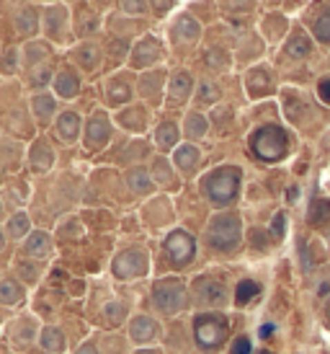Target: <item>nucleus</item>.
I'll return each instance as SVG.
<instances>
[{
    "label": "nucleus",
    "instance_id": "nucleus-24",
    "mask_svg": "<svg viewBox=\"0 0 330 354\" xmlns=\"http://www.w3.org/2000/svg\"><path fill=\"white\" fill-rule=\"evenodd\" d=\"M117 122L124 129H129V132H137V135H139V132H145V129H147L150 111H147V106H124L117 114Z\"/></svg>",
    "mask_w": 330,
    "mask_h": 354
},
{
    "label": "nucleus",
    "instance_id": "nucleus-8",
    "mask_svg": "<svg viewBox=\"0 0 330 354\" xmlns=\"http://www.w3.org/2000/svg\"><path fill=\"white\" fill-rule=\"evenodd\" d=\"M70 26H72L70 10L65 8V6H59V3H52V6L44 10V16H41L44 37H47L49 41H55V44H65V41H68Z\"/></svg>",
    "mask_w": 330,
    "mask_h": 354
},
{
    "label": "nucleus",
    "instance_id": "nucleus-1",
    "mask_svg": "<svg viewBox=\"0 0 330 354\" xmlns=\"http://www.w3.org/2000/svg\"><path fill=\"white\" fill-rule=\"evenodd\" d=\"M240 178H243V174L237 166H220L202 178V192L209 199V205L227 207L233 205L237 192H240Z\"/></svg>",
    "mask_w": 330,
    "mask_h": 354
},
{
    "label": "nucleus",
    "instance_id": "nucleus-57",
    "mask_svg": "<svg viewBox=\"0 0 330 354\" xmlns=\"http://www.w3.org/2000/svg\"><path fill=\"white\" fill-rule=\"evenodd\" d=\"M294 199H297V189L291 187V189H289V202H294Z\"/></svg>",
    "mask_w": 330,
    "mask_h": 354
},
{
    "label": "nucleus",
    "instance_id": "nucleus-15",
    "mask_svg": "<svg viewBox=\"0 0 330 354\" xmlns=\"http://www.w3.org/2000/svg\"><path fill=\"white\" fill-rule=\"evenodd\" d=\"M163 88H165V73L163 70H147L139 75V96L150 104V106H157L160 99H163Z\"/></svg>",
    "mask_w": 330,
    "mask_h": 354
},
{
    "label": "nucleus",
    "instance_id": "nucleus-42",
    "mask_svg": "<svg viewBox=\"0 0 330 354\" xmlns=\"http://www.w3.org/2000/svg\"><path fill=\"white\" fill-rule=\"evenodd\" d=\"M330 220V199H315L310 207V225H325Z\"/></svg>",
    "mask_w": 330,
    "mask_h": 354
},
{
    "label": "nucleus",
    "instance_id": "nucleus-41",
    "mask_svg": "<svg viewBox=\"0 0 330 354\" xmlns=\"http://www.w3.org/2000/svg\"><path fill=\"white\" fill-rule=\"evenodd\" d=\"M117 6H119V10H122V16L139 19V16H145L147 13L150 0H117Z\"/></svg>",
    "mask_w": 330,
    "mask_h": 354
},
{
    "label": "nucleus",
    "instance_id": "nucleus-60",
    "mask_svg": "<svg viewBox=\"0 0 330 354\" xmlns=\"http://www.w3.org/2000/svg\"><path fill=\"white\" fill-rule=\"evenodd\" d=\"M258 354H271V352H258Z\"/></svg>",
    "mask_w": 330,
    "mask_h": 354
},
{
    "label": "nucleus",
    "instance_id": "nucleus-54",
    "mask_svg": "<svg viewBox=\"0 0 330 354\" xmlns=\"http://www.w3.org/2000/svg\"><path fill=\"white\" fill-rule=\"evenodd\" d=\"M253 243H255V246H261V248H266V241H263L261 230H255V233H253Z\"/></svg>",
    "mask_w": 330,
    "mask_h": 354
},
{
    "label": "nucleus",
    "instance_id": "nucleus-5",
    "mask_svg": "<svg viewBox=\"0 0 330 354\" xmlns=\"http://www.w3.org/2000/svg\"><path fill=\"white\" fill-rule=\"evenodd\" d=\"M153 305L160 315H178L188 305L186 282L178 277H163L153 285Z\"/></svg>",
    "mask_w": 330,
    "mask_h": 354
},
{
    "label": "nucleus",
    "instance_id": "nucleus-59",
    "mask_svg": "<svg viewBox=\"0 0 330 354\" xmlns=\"http://www.w3.org/2000/svg\"><path fill=\"white\" fill-rule=\"evenodd\" d=\"M44 3H49V6H52V3H55V0H44Z\"/></svg>",
    "mask_w": 330,
    "mask_h": 354
},
{
    "label": "nucleus",
    "instance_id": "nucleus-56",
    "mask_svg": "<svg viewBox=\"0 0 330 354\" xmlns=\"http://www.w3.org/2000/svg\"><path fill=\"white\" fill-rule=\"evenodd\" d=\"M90 3H96L98 8H101V6H108V3H111V0H90Z\"/></svg>",
    "mask_w": 330,
    "mask_h": 354
},
{
    "label": "nucleus",
    "instance_id": "nucleus-32",
    "mask_svg": "<svg viewBox=\"0 0 330 354\" xmlns=\"http://www.w3.org/2000/svg\"><path fill=\"white\" fill-rule=\"evenodd\" d=\"M23 300V287L16 279H0V305H16Z\"/></svg>",
    "mask_w": 330,
    "mask_h": 354
},
{
    "label": "nucleus",
    "instance_id": "nucleus-37",
    "mask_svg": "<svg viewBox=\"0 0 330 354\" xmlns=\"http://www.w3.org/2000/svg\"><path fill=\"white\" fill-rule=\"evenodd\" d=\"M49 57V47L47 44H39V41H29L26 44V50H23V62L29 65V68H37L39 62Z\"/></svg>",
    "mask_w": 330,
    "mask_h": 354
},
{
    "label": "nucleus",
    "instance_id": "nucleus-30",
    "mask_svg": "<svg viewBox=\"0 0 330 354\" xmlns=\"http://www.w3.org/2000/svg\"><path fill=\"white\" fill-rule=\"evenodd\" d=\"M6 233H8V238H13V241H26V238L34 233L31 230V220L26 212H16V215H10L8 225H6Z\"/></svg>",
    "mask_w": 330,
    "mask_h": 354
},
{
    "label": "nucleus",
    "instance_id": "nucleus-28",
    "mask_svg": "<svg viewBox=\"0 0 330 354\" xmlns=\"http://www.w3.org/2000/svg\"><path fill=\"white\" fill-rule=\"evenodd\" d=\"M39 344L47 354H62L65 346H68V342H65L62 328H57V326H44L39 331Z\"/></svg>",
    "mask_w": 330,
    "mask_h": 354
},
{
    "label": "nucleus",
    "instance_id": "nucleus-11",
    "mask_svg": "<svg viewBox=\"0 0 330 354\" xmlns=\"http://www.w3.org/2000/svg\"><path fill=\"white\" fill-rule=\"evenodd\" d=\"M194 295L196 303L206 305V308H220L227 300V287L220 282L217 277H199L194 282Z\"/></svg>",
    "mask_w": 330,
    "mask_h": 354
},
{
    "label": "nucleus",
    "instance_id": "nucleus-7",
    "mask_svg": "<svg viewBox=\"0 0 330 354\" xmlns=\"http://www.w3.org/2000/svg\"><path fill=\"white\" fill-rule=\"evenodd\" d=\"M163 256H165V261L173 266L175 272L186 269V266L194 261V256H196L194 236H191L188 230H181V227L171 230L163 241Z\"/></svg>",
    "mask_w": 330,
    "mask_h": 354
},
{
    "label": "nucleus",
    "instance_id": "nucleus-3",
    "mask_svg": "<svg viewBox=\"0 0 330 354\" xmlns=\"http://www.w3.org/2000/svg\"><path fill=\"white\" fill-rule=\"evenodd\" d=\"M230 336V321L222 313H199L194 318V342L202 352H220Z\"/></svg>",
    "mask_w": 330,
    "mask_h": 354
},
{
    "label": "nucleus",
    "instance_id": "nucleus-44",
    "mask_svg": "<svg viewBox=\"0 0 330 354\" xmlns=\"http://www.w3.org/2000/svg\"><path fill=\"white\" fill-rule=\"evenodd\" d=\"M315 37H318L322 44L330 41V8L325 10L320 19H318V24H315Z\"/></svg>",
    "mask_w": 330,
    "mask_h": 354
},
{
    "label": "nucleus",
    "instance_id": "nucleus-17",
    "mask_svg": "<svg viewBox=\"0 0 330 354\" xmlns=\"http://www.w3.org/2000/svg\"><path fill=\"white\" fill-rule=\"evenodd\" d=\"M72 29L78 34L80 39H88V37H96L98 31H101V16H98L96 10L86 6V3H80L78 8H75V19H72Z\"/></svg>",
    "mask_w": 330,
    "mask_h": 354
},
{
    "label": "nucleus",
    "instance_id": "nucleus-22",
    "mask_svg": "<svg viewBox=\"0 0 330 354\" xmlns=\"http://www.w3.org/2000/svg\"><path fill=\"white\" fill-rule=\"evenodd\" d=\"M29 166H31V171H34V174H47L49 168L55 166V150H52V145H49L44 138L37 140V142L31 145Z\"/></svg>",
    "mask_w": 330,
    "mask_h": 354
},
{
    "label": "nucleus",
    "instance_id": "nucleus-48",
    "mask_svg": "<svg viewBox=\"0 0 330 354\" xmlns=\"http://www.w3.org/2000/svg\"><path fill=\"white\" fill-rule=\"evenodd\" d=\"M173 6H175V0H150V8H153L155 16H165Z\"/></svg>",
    "mask_w": 330,
    "mask_h": 354
},
{
    "label": "nucleus",
    "instance_id": "nucleus-34",
    "mask_svg": "<svg viewBox=\"0 0 330 354\" xmlns=\"http://www.w3.org/2000/svg\"><path fill=\"white\" fill-rule=\"evenodd\" d=\"M124 315H126V308L122 303H108L104 310H101V326H106V328H114V326L124 324Z\"/></svg>",
    "mask_w": 330,
    "mask_h": 354
},
{
    "label": "nucleus",
    "instance_id": "nucleus-35",
    "mask_svg": "<svg viewBox=\"0 0 330 354\" xmlns=\"http://www.w3.org/2000/svg\"><path fill=\"white\" fill-rule=\"evenodd\" d=\"M153 178H155V184H160V187H175V176H173V168H171V163L168 160H163V158H157L155 163H153Z\"/></svg>",
    "mask_w": 330,
    "mask_h": 354
},
{
    "label": "nucleus",
    "instance_id": "nucleus-19",
    "mask_svg": "<svg viewBox=\"0 0 330 354\" xmlns=\"http://www.w3.org/2000/svg\"><path fill=\"white\" fill-rule=\"evenodd\" d=\"M55 251V243H52V236L44 233V230H34L26 243H23V256L26 259H34V261H47Z\"/></svg>",
    "mask_w": 330,
    "mask_h": 354
},
{
    "label": "nucleus",
    "instance_id": "nucleus-45",
    "mask_svg": "<svg viewBox=\"0 0 330 354\" xmlns=\"http://www.w3.org/2000/svg\"><path fill=\"white\" fill-rule=\"evenodd\" d=\"M217 99H220V88L214 83H202L199 86V101L202 104H214Z\"/></svg>",
    "mask_w": 330,
    "mask_h": 354
},
{
    "label": "nucleus",
    "instance_id": "nucleus-55",
    "mask_svg": "<svg viewBox=\"0 0 330 354\" xmlns=\"http://www.w3.org/2000/svg\"><path fill=\"white\" fill-rule=\"evenodd\" d=\"M271 334H273V326H271V324H266V326L261 328V336H263V339H269Z\"/></svg>",
    "mask_w": 330,
    "mask_h": 354
},
{
    "label": "nucleus",
    "instance_id": "nucleus-4",
    "mask_svg": "<svg viewBox=\"0 0 330 354\" xmlns=\"http://www.w3.org/2000/svg\"><path fill=\"white\" fill-rule=\"evenodd\" d=\"M251 150L253 156L263 160V163H276L287 156L289 150V138L282 127L276 124H263L251 135Z\"/></svg>",
    "mask_w": 330,
    "mask_h": 354
},
{
    "label": "nucleus",
    "instance_id": "nucleus-27",
    "mask_svg": "<svg viewBox=\"0 0 330 354\" xmlns=\"http://www.w3.org/2000/svg\"><path fill=\"white\" fill-rule=\"evenodd\" d=\"M16 31H19L21 39L37 37V31H39V10L34 8V6L21 8L19 16H16Z\"/></svg>",
    "mask_w": 330,
    "mask_h": 354
},
{
    "label": "nucleus",
    "instance_id": "nucleus-25",
    "mask_svg": "<svg viewBox=\"0 0 330 354\" xmlns=\"http://www.w3.org/2000/svg\"><path fill=\"white\" fill-rule=\"evenodd\" d=\"M104 96H106L108 106H124L126 101L132 99V86L124 80V75H114V78L106 80Z\"/></svg>",
    "mask_w": 330,
    "mask_h": 354
},
{
    "label": "nucleus",
    "instance_id": "nucleus-49",
    "mask_svg": "<svg viewBox=\"0 0 330 354\" xmlns=\"http://www.w3.org/2000/svg\"><path fill=\"white\" fill-rule=\"evenodd\" d=\"M49 75H52V70H49L47 65H44L41 70L37 68V70H34V78H31V83H34V86H47Z\"/></svg>",
    "mask_w": 330,
    "mask_h": 354
},
{
    "label": "nucleus",
    "instance_id": "nucleus-10",
    "mask_svg": "<svg viewBox=\"0 0 330 354\" xmlns=\"http://www.w3.org/2000/svg\"><path fill=\"white\" fill-rule=\"evenodd\" d=\"M160 59H163V41L153 37V34H145L129 52V68L147 73V70L155 68Z\"/></svg>",
    "mask_w": 330,
    "mask_h": 354
},
{
    "label": "nucleus",
    "instance_id": "nucleus-9",
    "mask_svg": "<svg viewBox=\"0 0 330 354\" xmlns=\"http://www.w3.org/2000/svg\"><path fill=\"white\" fill-rule=\"evenodd\" d=\"M114 138V124H111V117L106 111H93L86 122V135H83V142L90 153L96 150H104Z\"/></svg>",
    "mask_w": 330,
    "mask_h": 354
},
{
    "label": "nucleus",
    "instance_id": "nucleus-50",
    "mask_svg": "<svg viewBox=\"0 0 330 354\" xmlns=\"http://www.w3.org/2000/svg\"><path fill=\"white\" fill-rule=\"evenodd\" d=\"M284 230H287V217L279 212V215L273 217V223H271V233L276 238H284Z\"/></svg>",
    "mask_w": 330,
    "mask_h": 354
},
{
    "label": "nucleus",
    "instance_id": "nucleus-14",
    "mask_svg": "<svg viewBox=\"0 0 330 354\" xmlns=\"http://www.w3.org/2000/svg\"><path fill=\"white\" fill-rule=\"evenodd\" d=\"M80 129H83V119H80L78 111H62L55 119V138L62 145H72L80 138Z\"/></svg>",
    "mask_w": 330,
    "mask_h": 354
},
{
    "label": "nucleus",
    "instance_id": "nucleus-6",
    "mask_svg": "<svg viewBox=\"0 0 330 354\" xmlns=\"http://www.w3.org/2000/svg\"><path fill=\"white\" fill-rule=\"evenodd\" d=\"M150 272V254L142 246H126L122 248L114 261H111V274L117 277L119 282H135L142 279Z\"/></svg>",
    "mask_w": 330,
    "mask_h": 354
},
{
    "label": "nucleus",
    "instance_id": "nucleus-39",
    "mask_svg": "<svg viewBox=\"0 0 330 354\" xmlns=\"http://www.w3.org/2000/svg\"><path fill=\"white\" fill-rule=\"evenodd\" d=\"M261 292V287L258 282H253V279H243V282H237L235 287V305H248L253 297Z\"/></svg>",
    "mask_w": 330,
    "mask_h": 354
},
{
    "label": "nucleus",
    "instance_id": "nucleus-31",
    "mask_svg": "<svg viewBox=\"0 0 330 354\" xmlns=\"http://www.w3.org/2000/svg\"><path fill=\"white\" fill-rule=\"evenodd\" d=\"M206 127H209V122H206V117H204V114H199V111H191V114L186 117V122H184L186 138H191V140L204 138Z\"/></svg>",
    "mask_w": 330,
    "mask_h": 354
},
{
    "label": "nucleus",
    "instance_id": "nucleus-47",
    "mask_svg": "<svg viewBox=\"0 0 330 354\" xmlns=\"http://www.w3.org/2000/svg\"><path fill=\"white\" fill-rule=\"evenodd\" d=\"M230 354H253V346H251V339L248 336H237L233 342V349Z\"/></svg>",
    "mask_w": 330,
    "mask_h": 354
},
{
    "label": "nucleus",
    "instance_id": "nucleus-20",
    "mask_svg": "<svg viewBox=\"0 0 330 354\" xmlns=\"http://www.w3.org/2000/svg\"><path fill=\"white\" fill-rule=\"evenodd\" d=\"M194 93V78L188 70H178L168 83V101L171 104H186L188 96Z\"/></svg>",
    "mask_w": 330,
    "mask_h": 354
},
{
    "label": "nucleus",
    "instance_id": "nucleus-13",
    "mask_svg": "<svg viewBox=\"0 0 330 354\" xmlns=\"http://www.w3.org/2000/svg\"><path fill=\"white\" fill-rule=\"evenodd\" d=\"M70 59H72L83 73H96V70L101 68V62H104V52H101V47L93 44V41H80V44H75V47L70 50Z\"/></svg>",
    "mask_w": 330,
    "mask_h": 354
},
{
    "label": "nucleus",
    "instance_id": "nucleus-16",
    "mask_svg": "<svg viewBox=\"0 0 330 354\" xmlns=\"http://www.w3.org/2000/svg\"><path fill=\"white\" fill-rule=\"evenodd\" d=\"M202 37V26H199V21L194 16H188V13H181L178 19L173 21V26H171V39L175 44H181V47H188V44H194L196 39Z\"/></svg>",
    "mask_w": 330,
    "mask_h": 354
},
{
    "label": "nucleus",
    "instance_id": "nucleus-12",
    "mask_svg": "<svg viewBox=\"0 0 330 354\" xmlns=\"http://www.w3.org/2000/svg\"><path fill=\"white\" fill-rule=\"evenodd\" d=\"M157 336H160V326H157V321L153 315L139 313L129 321V339H132L135 344L150 346L157 342Z\"/></svg>",
    "mask_w": 330,
    "mask_h": 354
},
{
    "label": "nucleus",
    "instance_id": "nucleus-53",
    "mask_svg": "<svg viewBox=\"0 0 330 354\" xmlns=\"http://www.w3.org/2000/svg\"><path fill=\"white\" fill-rule=\"evenodd\" d=\"M6 246H8V233H6L3 227H0V254L6 251Z\"/></svg>",
    "mask_w": 330,
    "mask_h": 354
},
{
    "label": "nucleus",
    "instance_id": "nucleus-18",
    "mask_svg": "<svg viewBox=\"0 0 330 354\" xmlns=\"http://www.w3.org/2000/svg\"><path fill=\"white\" fill-rule=\"evenodd\" d=\"M52 88H55V93H57L62 101L78 99V93H80V75L72 68L57 70V73H55V78H52Z\"/></svg>",
    "mask_w": 330,
    "mask_h": 354
},
{
    "label": "nucleus",
    "instance_id": "nucleus-58",
    "mask_svg": "<svg viewBox=\"0 0 330 354\" xmlns=\"http://www.w3.org/2000/svg\"><path fill=\"white\" fill-rule=\"evenodd\" d=\"M3 212H6V207H3V199H0V217H3Z\"/></svg>",
    "mask_w": 330,
    "mask_h": 354
},
{
    "label": "nucleus",
    "instance_id": "nucleus-29",
    "mask_svg": "<svg viewBox=\"0 0 330 354\" xmlns=\"http://www.w3.org/2000/svg\"><path fill=\"white\" fill-rule=\"evenodd\" d=\"M178 138H181V132H178V127H175V122H160L155 127V145L163 153H168V150L178 148Z\"/></svg>",
    "mask_w": 330,
    "mask_h": 354
},
{
    "label": "nucleus",
    "instance_id": "nucleus-36",
    "mask_svg": "<svg viewBox=\"0 0 330 354\" xmlns=\"http://www.w3.org/2000/svg\"><path fill=\"white\" fill-rule=\"evenodd\" d=\"M16 272H19V277L23 279V282H37L39 279V272H41V261H34V259H19L16 261Z\"/></svg>",
    "mask_w": 330,
    "mask_h": 354
},
{
    "label": "nucleus",
    "instance_id": "nucleus-51",
    "mask_svg": "<svg viewBox=\"0 0 330 354\" xmlns=\"http://www.w3.org/2000/svg\"><path fill=\"white\" fill-rule=\"evenodd\" d=\"M318 96H320V101L330 104V78L320 80V86H318Z\"/></svg>",
    "mask_w": 330,
    "mask_h": 354
},
{
    "label": "nucleus",
    "instance_id": "nucleus-26",
    "mask_svg": "<svg viewBox=\"0 0 330 354\" xmlns=\"http://www.w3.org/2000/svg\"><path fill=\"white\" fill-rule=\"evenodd\" d=\"M199 160H202V153H199L196 145H178L173 153L175 168H178L181 174H186V176H191L196 168H199Z\"/></svg>",
    "mask_w": 330,
    "mask_h": 354
},
{
    "label": "nucleus",
    "instance_id": "nucleus-21",
    "mask_svg": "<svg viewBox=\"0 0 330 354\" xmlns=\"http://www.w3.org/2000/svg\"><path fill=\"white\" fill-rule=\"evenodd\" d=\"M31 114H34V119L39 122L41 127L52 124V122L59 117L55 96H49V93H44V91H41V93H34V99H31Z\"/></svg>",
    "mask_w": 330,
    "mask_h": 354
},
{
    "label": "nucleus",
    "instance_id": "nucleus-43",
    "mask_svg": "<svg viewBox=\"0 0 330 354\" xmlns=\"http://www.w3.org/2000/svg\"><path fill=\"white\" fill-rule=\"evenodd\" d=\"M21 68V52L16 47H10L6 55H0V73L3 75H13Z\"/></svg>",
    "mask_w": 330,
    "mask_h": 354
},
{
    "label": "nucleus",
    "instance_id": "nucleus-40",
    "mask_svg": "<svg viewBox=\"0 0 330 354\" xmlns=\"http://www.w3.org/2000/svg\"><path fill=\"white\" fill-rule=\"evenodd\" d=\"M248 88H251L253 96H263L271 91V78L266 70H253L251 78H248Z\"/></svg>",
    "mask_w": 330,
    "mask_h": 354
},
{
    "label": "nucleus",
    "instance_id": "nucleus-2",
    "mask_svg": "<svg viewBox=\"0 0 330 354\" xmlns=\"http://www.w3.org/2000/svg\"><path fill=\"white\" fill-rule=\"evenodd\" d=\"M243 241V223L235 212H220L206 225V243L220 254H233Z\"/></svg>",
    "mask_w": 330,
    "mask_h": 354
},
{
    "label": "nucleus",
    "instance_id": "nucleus-46",
    "mask_svg": "<svg viewBox=\"0 0 330 354\" xmlns=\"http://www.w3.org/2000/svg\"><path fill=\"white\" fill-rule=\"evenodd\" d=\"M204 59H206V65H209V68H224V65H227V57H224L222 50H209Z\"/></svg>",
    "mask_w": 330,
    "mask_h": 354
},
{
    "label": "nucleus",
    "instance_id": "nucleus-38",
    "mask_svg": "<svg viewBox=\"0 0 330 354\" xmlns=\"http://www.w3.org/2000/svg\"><path fill=\"white\" fill-rule=\"evenodd\" d=\"M287 52L297 59L307 57V55H310V39H307V34H304V31H294L289 44H287Z\"/></svg>",
    "mask_w": 330,
    "mask_h": 354
},
{
    "label": "nucleus",
    "instance_id": "nucleus-23",
    "mask_svg": "<svg viewBox=\"0 0 330 354\" xmlns=\"http://www.w3.org/2000/svg\"><path fill=\"white\" fill-rule=\"evenodd\" d=\"M124 178H126V187L132 189L137 197H147V194L155 192V178H153V174L145 166L129 168Z\"/></svg>",
    "mask_w": 330,
    "mask_h": 354
},
{
    "label": "nucleus",
    "instance_id": "nucleus-33",
    "mask_svg": "<svg viewBox=\"0 0 330 354\" xmlns=\"http://www.w3.org/2000/svg\"><path fill=\"white\" fill-rule=\"evenodd\" d=\"M10 336H13V344L16 346H29L31 342H34V336H39V331H37V324L34 321H23V326H21V321L16 326H13V331H10Z\"/></svg>",
    "mask_w": 330,
    "mask_h": 354
},
{
    "label": "nucleus",
    "instance_id": "nucleus-52",
    "mask_svg": "<svg viewBox=\"0 0 330 354\" xmlns=\"http://www.w3.org/2000/svg\"><path fill=\"white\" fill-rule=\"evenodd\" d=\"M75 354H98V349H96V344H90V342H88V344L80 346V349Z\"/></svg>",
    "mask_w": 330,
    "mask_h": 354
}]
</instances>
